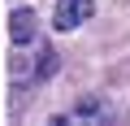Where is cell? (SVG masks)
Returning a JSON list of instances; mask_svg holds the SVG:
<instances>
[{"mask_svg": "<svg viewBox=\"0 0 130 126\" xmlns=\"http://www.w3.org/2000/svg\"><path fill=\"white\" fill-rule=\"evenodd\" d=\"M117 117H121V109L108 104L104 96H83L70 113H61L56 122H117Z\"/></svg>", "mask_w": 130, "mask_h": 126, "instance_id": "1", "label": "cell"}, {"mask_svg": "<svg viewBox=\"0 0 130 126\" xmlns=\"http://www.w3.org/2000/svg\"><path fill=\"white\" fill-rule=\"evenodd\" d=\"M91 13H95V0H56L52 26L56 31H78L83 22H91Z\"/></svg>", "mask_w": 130, "mask_h": 126, "instance_id": "2", "label": "cell"}, {"mask_svg": "<svg viewBox=\"0 0 130 126\" xmlns=\"http://www.w3.org/2000/svg\"><path fill=\"white\" fill-rule=\"evenodd\" d=\"M9 39H13V48L39 44V18H35V9H13V18H9Z\"/></svg>", "mask_w": 130, "mask_h": 126, "instance_id": "3", "label": "cell"}, {"mask_svg": "<svg viewBox=\"0 0 130 126\" xmlns=\"http://www.w3.org/2000/svg\"><path fill=\"white\" fill-rule=\"evenodd\" d=\"M18 65H22V61H13V70H18ZM52 70H56V52H52V48H43V61H39V78H48ZM18 74H22V78H35V65H30V70H18Z\"/></svg>", "mask_w": 130, "mask_h": 126, "instance_id": "4", "label": "cell"}]
</instances>
